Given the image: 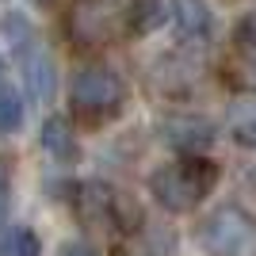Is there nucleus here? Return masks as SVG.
Masks as SVG:
<instances>
[{"label":"nucleus","mask_w":256,"mask_h":256,"mask_svg":"<svg viewBox=\"0 0 256 256\" xmlns=\"http://www.w3.org/2000/svg\"><path fill=\"white\" fill-rule=\"evenodd\" d=\"M27 92L34 100H50L54 92V62L46 54H34L31 62H27Z\"/></svg>","instance_id":"6e6552de"},{"label":"nucleus","mask_w":256,"mask_h":256,"mask_svg":"<svg viewBox=\"0 0 256 256\" xmlns=\"http://www.w3.org/2000/svg\"><path fill=\"white\" fill-rule=\"evenodd\" d=\"M4 199H8V176H4V168H0V206H4Z\"/></svg>","instance_id":"4468645a"},{"label":"nucleus","mask_w":256,"mask_h":256,"mask_svg":"<svg viewBox=\"0 0 256 256\" xmlns=\"http://www.w3.org/2000/svg\"><path fill=\"white\" fill-rule=\"evenodd\" d=\"M214 180H218V164L203 157H188V160H176V164H164L150 176V192L157 195V203L164 210H192L195 203H203L210 195Z\"/></svg>","instance_id":"f257e3e1"},{"label":"nucleus","mask_w":256,"mask_h":256,"mask_svg":"<svg viewBox=\"0 0 256 256\" xmlns=\"http://www.w3.org/2000/svg\"><path fill=\"white\" fill-rule=\"evenodd\" d=\"M23 122V104L20 96H12V92H0V134H8Z\"/></svg>","instance_id":"f8f14e48"},{"label":"nucleus","mask_w":256,"mask_h":256,"mask_svg":"<svg viewBox=\"0 0 256 256\" xmlns=\"http://www.w3.org/2000/svg\"><path fill=\"white\" fill-rule=\"evenodd\" d=\"M164 130H168L172 146H184V150H195V146L210 142V122H203V118H172Z\"/></svg>","instance_id":"39448f33"},{"label":"nucleus","mask_w":256,"mask_h":256,"mask_svg":"<svg viewBox=\"0 0 256 256\" xmlns=\"http://www.w3.org/2000/svg\"><path fill=\"white\" fill-rule=\"evenodd\" d=\"M62 256H96V252H92L88 245H65V248H62Z\"/></svg>","instance_id":"ddd939ff"},{"label":"nucleus","mask_w":256,"mask_h":256,"mask_svg":"<svg viewBox=\"0 0 256 256\" xmlns=\"http://www.w3.org/2000/svg\"><path fill=\"white\" fill-rule=\"evenodd\" d=\"M73 111L88 122H100V118L118 115L122 107V80H118L111 69H84V73L73 76Z\"/></svg>","instance_id":"20e7f679"},{"label":"nucleus","mask_w":256,"mask_h":256,"mask_svg":"<svg viewBox=\"0 0 256 256\" xmlns=\"http://www.w3.org/2000/svg\"><path fill=\"white\" fill-rule=\"evenodd\" d=\"M234 42H237V54H241L245 62L256 65V12L241 20V27H237V34H234Z\"/></svg>","instance_id":"9b49d317"},{"label":"nucleus","mask_w":256,"mask_h":256,"mask_svg":"<svg viewBox=\"0 0 256 256\" xmlns=\"http://www.w3.org/2000/svg\"><path fill=\"white\" fill-rule=\"evenodd\" d=\"M160 20H164V4L160 0H130V20H126L130 34H150Z\"/></svg>","instance_id":"0eeeda50"},{"label":"nucleus","mask_w":256,"mask_h":256,"mask_svg":"<svg viewBox=\"0 0 256 256\" xmlns=\"http://www.w3.org/2000/svg\"><path fill=\"white\" fill-rule=\"evenodd\" d=\"M176 23H180L184 34H195V38H203L210 31V8H206V0H176Z\"/></svg>","instance_id":"423d86ee"},{"label":"nucleus","mask_w":256,"mask_h":256,"mask_svg":"<svg viewBox=\"0 0 256 256\" xmlns=\"http://www.w3.org/2000/svg\"><path fill=\"white\" fill-rule=\"evenodd\" d=\"M203 245L210 256H256V218L241 206L214 210L203 226Z\"/></svg>","instance_id":"7ed1b4c3"},{"label":"nucleus","mask_w":256,"mask_h":256,"mask_svg":"<svg viewBox=\"0 0 256 256\" xmlns=\"http://www.w3.org/2000/svg\"><path fill=\"white\" fill-rule=\"evenodd\" d=\"M0 256H38V237L31 230H12L4 237V245H0Z\"/></svg>","instance_id":"9d476101"},{"label":"nucleus","mask_w":256,"mask_h":256,"mask_svg":"<svg viewBox=\"0 0 256 256\" xmlns=\"http://www.w3.org/2000/svg\"><path fill=\"white\" fill-rule=\"evenodd\" d=\"M38 138H42V146H46L58 160H69V157L76 153V142H73V134H69V126H65L62 118H50Z\"/></svg>","instance_id":"1a4fd4ad"},{"label":"nucleus","mask_w":256,"mask_h":256,"mask_svg":"<svg viewBox=\"0 0 256 256\" xmlns=\"http://www.w3.org/2000/svg\"><path fill=\"white\" fill-rule=\"evenodd\" d=\"M126 20H130V0H73L65 27L76 46L92 50V46L115 42L126 31Z\"/></svg>","instance_id":"f03ea898"}]
</instances>
